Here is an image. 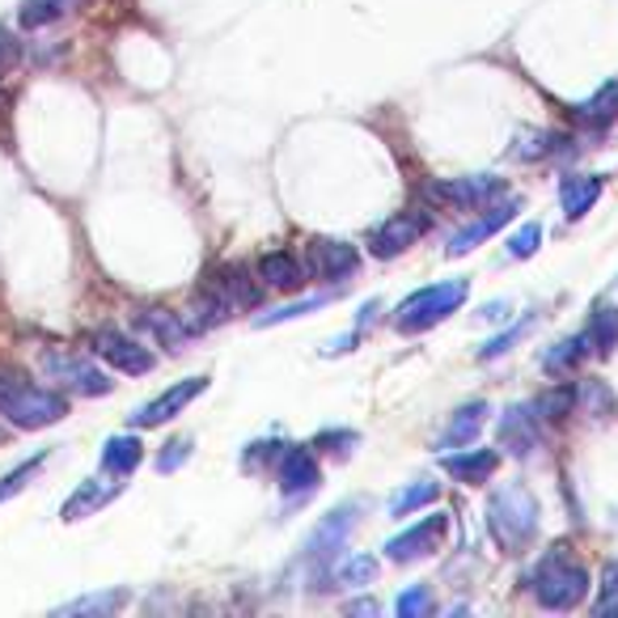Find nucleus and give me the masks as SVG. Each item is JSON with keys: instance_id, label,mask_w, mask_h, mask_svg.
Returning <instances> with one entry per match:
<instances>
[{"instance_id": "obj_39", "label": "nucleus", "mask_w": 618, "mask_h": 618, "mask_svg": "<svg viewBox=\"0 0 618 618\" xmlns=\"http://www.w3.org/2000/svg\"><path fill=\"white\" fill-rule=\"evenodd\" d=\"M18 56H22V51H18V43H13V35H9V30H0V77L18 65Z\"/></svg>"}, {"instance_id": "obj_28", "label": "nucleus", "mask_w": 618, "mask_h": 618, "mask_svg": "<svg viewBox=\"0 0 618 618\" xmlns=\"http://www.w3.org/2000/svg\"><path fill=\"white\" fill-rule=\"evenodd\" d=\"M124 606H128V594H124V589H110V594H89V597L68 601L60 615H115V610H124Z\"/></svg>"}, {"instance_id": "obj_31", "label": "nucleus", "mask_w": 618, "mask_h": 618, "mask_svg": "<svg viewBox=\"0 0 618 618\" xmlns=\"http://www.w3.org/2000/svg\"><path fill=\"white\" fill-rule=\"evenodd\" d=\"M43 462H47V453H35L30 462H22L18 470H9V474L0 479V504H4V500H13V496H18V491H22L26 483L39 474V467H43Z\"/></svg>"}, {"instance_id": "obj_32", "label": "nucleus", "mask_w": 618, "mask_h": 618, "mask_svg": "<svg viewBox=\"0 0 618 618\" xmlns=\"http://www.w3.org/2000/svg\"><path fill=\"white\" fill-rule=\"evenodd\" d=\"M530 326H533V318H521L517 326H509L504 335H496L491 343H483V347H479V361H496V356H504L512 343H521V335H530Z\"/></svg>"}, {"instance_id": "obj_12", "label": "nucleus", "mask_w": 618, "mask_h": 618, "mask_svg": "<svg viewBox=\"0 0 618 618\" xmlns=\"http://www.w3.org/2000/svg\"><path fill=\"white\" fill-rule=\"evenodd\" d=\"M305 267H310V276H318V279H326V284H335V279L356 276V267H361V255H356V246H347V242H331V237H318V242L310 246V258H305Z\"/></svg>"}, {"instance_id": "obj_8", "label": "nucleus", "mask_w": 618, "mask_h": 618, "mask_svg": "<svg viewBox=\"0 0 618 618\" xmlns=\"http://www.w3.org/2000/svg\"><path fill=\"white\" fill-rule=\"evenodd\" d=\"M432 199H441V204H453V208H483L491 199H500L504 195V178H496V174H470V178H441V183H432L428 187Z\"/></svg>"}, {"instance_id": "obj_35", "label": "nucleus", "mask_w": 618, "mask_h": 618, "mask_svg": "<svg viewBox=\"0 0 618 618\" xmlns=\"http://www.w3.org/2000/svg\"><path fill=\"white\" fill-rule=\"evenodd\" d=\"M432 610V594H428L424 585H415V589H406L403 597H399V615L403 618H420Z\"/></svg>"}, {"instance_id": "obj_3", "label": "nucleus", "mask_w": 618, "mask_h": 618, "mask_svg": "<svg viewBox=\"0 0 618 618\" xmlns=\"http://www.w3.org/2000/svg\"><path fill=\"white\" fill-rule=\"evenodd\" d=\"M488 530L500 542V551L521 555L538 533V500L521 483L491 491L488 500Z\"/></svg>"}, {"instance_id": "obj_18", "label": "nucleus", "mask_w": 618, "mask_h": 618, "mask_svg": "<svg viewBox=\"0 0 618 618\" xmlns=\"http://www.w3.org/2000/svg\"><path fill=\"white\" fill-rule=\"evenodd\" d=\"M258 276L267 288H276V293H297L305 276H310V267L297 263V258L288 255V251H272V255L258 258Z\"/></svg>"}, {"instance_id": "obj_34", "label": "nucleus", "mask_w": 618, "mask_h": 618, "mask_svg": "<svg viewBox=\"0 0 618 618\" xmlns=\"http://www.w3.org/2000/svg\"><path fill=\"white\" fill-rule=\"evenodd\" d=\"M538 246H542V225H533L530 220V225H521V229L509 237V258H530Z\"/></svg>"}, {"instance_id": "obj_13", "label": "nucleus", "mask_w": 618, "mask_h": 618, "mask_svg": "<svg viewBox=\"0 0 618 618\" xmlns=\"http://www.w3.org/2000/svg\"><path fill=\"white\" fill-rule=\"evenodd\" d=\"M517 208H521V204H517V199H504V204H496V208H488V213H483V216H474V220H470V225H462V229H458V234L449 237L445 255H449V258L470 255V251H474V246H479V242H488L491 234H500V229H504V225H509L512 216H517Z\"/></svg>"}, {"instance_id": "obj_26", "label": "nucleus", "mask_w": 618, "mask_h": 618, "mask_svg": "<svg viewBox=\"0 0 618 618\" xmlns=\"http://www.w3.org/2000/svg\"><path fill=\"white\" fill-rule=\"evenodd\" d=\"M81 4H89V0H26L22 4V26L26 30H39V26L60 22L65 13L81 9Z\"/></svg>"}, {"instance_id": "obj_21", "label": "nucleus", "mask_w": 618, "mask_h": 618, "mask_svg": "<svg viewBox=\"0 0 618 618\" xmlns=\"http://www.w3.org/2000/svg\"><path fill=\"white\" fill-rule=\"evenodd\" d=\"M483 420H488V403H467L453 420H449V428L441 432V441L436 445L441 449H462L470 445L474 436H479V428H483Z\"/></svg>"}, {"instance_id": "obj_36", "label": "nucleus", "mask_w": 618, "mask_h": 618, "mask_svg": "<svg viewBox=\"0 0 618 618\" xmlns=\"http://www.w3.org/2000/svg\"><path fill=\"white\" fill-rule=\"evenodd\" d=\"M187 453H192V441H187V436H178V441H170V445L161 449V458H157V470H161V474H174V470L187 462Z\"/></svg>"}, {"instance_id": "obj_25", "label": "nucleus", "mask_w": 618, "mask_h": 618, "mask_svg": "<svg viewBox=\"0 0 618 618\" xmlns=\"http://www.w3.org/2000/svg\"><path fill=\"white\" fill-rule=\"evenodd\" d=\"M589 335H572V340H559L555 347H547L542 352V369L547 373H568V369H576V364L589 356Z\"/></svg>"}, {"instance_id": "obj_11", "label": "nucleus", "mask_w": 618, "mask_h": 618, "mask_svg": "<svg viewBox=\"0 0 618 618\" xmlns=\"http://www.w3.org/2000/svg\"><path fill=\"white\" fill-rule=\"evenodd\" d=\"M424 234H428V216L399 213V216H390L385 225L373 229V237H369V251H373L377 258H394V255H403V251H411V246H415Z\"/></svg>"}, {"instance_id": "obj_41", "label": "nucleus", "mask_w": 618, "mask_h": 618, "mask_svg": "<svg viewBox=\"0 0 618 618\" xmlns=\"http://www.w3.org/2000/svg\"><path fill=\"white\" fill-rule=\"evenodd\" d=\"M504 314H509V305H504V301H491V305H483V314H479V318L500 322V318H504Z\"/></svg>"}, {"instance_id": "obj_15", "label": "nucleus", "mask_w": 618, "mask_h": 618, "mask_svg": "<svg viewBox=\"0 0 618 618\" xmlns=\"http://www.w3.org/2000/svg\"><path fill=\"white\" fill-rule=\"evenodd\" d=\"M500 445L509 449L512 458H530L538 449V411L533 406H509L500 415Z\"/></svg>"}, {"instance_id": "obj_7", "label": "nucleus", "mask_w": 618, "mask_h": 618, "mask_svg": "<svg viewBox=\"0 0 618 618\" xmlns=\"http://www.w3.org/2000/svg\"><path fill=\"white\" fill-rule=\"evenodd\" d=\"M276 483H279V491H284V504H288V509L305 504V500L322 488V467H318V458H314V449L284 445V453L276 458Z\"/></svg>"}, {"instance_id": "obj_17", "label": "nucleus", "mask_w": 618, "mask_h": 618, "mask_svg": "<svg viewBox=\"0 0 618 618\" xmlns=\"http://www.w3.org/2000/svg\"><path fill=\"white\" fill-rule=\"evenodd\" d=\"M445 474H453L458 483H488L491 474H496V467H500V453L496 449H462V453H449L445 462Z\"/></svg>"}, {"instance_id": "obj_1", "label": "nucleus", "mask_w": 618, "mask_h": 618, "mask_svg": "<svg viewBox=\"0 0 618 618\" xmlns=\"http://www.w3.org/2000/svg\"><path fill=\"white\" fill-rule=\"evenodd\" d=\"M0 415L13 428L39 432V428H51L65 420L68 399L56 394V390H47V385H35L22 369L0 364Z\"/></svg>"}, {"instance_id": "obj_19", "label": "nucleus", "mask_w": 618, "mask_h": 618, "mask_svg": "<svg viewBox=\"0 0 618 618\" xmlns=\"http://www.w3.org/2000/svg\"><path fill=\"white\" fill-rule=\"evenodd\" d=\"M115 496H119V483H107V479H86V483H81V488L65 500L60 517H65V521H86V517H94L98 509H107Z\"/></svg>"}, {"instance_id": "obj_23", "label": "nucleus", "mask_w": 618, "mask_h": 618, "mask_svg": "<svg viewBox=\"0 0 618 618\" xmlns=\"http://www.w3.org/2000/svg\"><path fill=\"white\" fill-rule=\"evenodd\" d=\"M145 462V445L136 436H110L102 449V470L107 474H131V470Z\"/></svg>"}, {"instance_id": "obj_37", "label": "nucleus", "mask_w": 618, "mask_h": 618, "mask_svg": "<svg viewBox=\"0 0 618 618\" xmlns=\"http://www.w3.org/2000/svg\"><path fill=\"white\" fill-rule=\"evenodd\" d=\"M597 610L601 615L618 610V563H606V572H601V601H597Z\"/></svg>"}, {"instance_id": "obj_29", "label": "nucleus", "mask_w": 618, "mask_h": 618, "mask_svg": "<svg viewBox=\"0 0 618 618\" xmlns=\"http://www.w3.org/2000/svg\"><path fill=\"white\" fill-rule=\"evenodd\" d=\"M576 403H580V399H576V385H559V390H547V394L533 403V411H538V420L555 424V420H568Z\"/></svg>"}, {"instance_id": "obj_22", "label": "nucleus", "mask_w": 618, "mask_h": 618, "mask_svg": "<svg viewBox=\"0 0 618 618\" xmlns=\"http://www.w3.org/2000/svg\"><path fill=\"white\" fill-rule=\"evenodd\" d=\"M140 322H145V326H149L153 335L166 343V347H174V352H183V347L192 343V335H195L187 322L178 318V314H166V310H145V314H140Z\"/></svg>"}, {"instance_id": "obj_30", "label": "nucleus", "mask_w": 618, "mask_h": 618, "mask_svg": "<svg viewBox=\"0 0 618 618\" xmlns=\"http://www.w3.org/2000/svg\"><path fill=\"white\" fill-rule=\"evenodd\" d=\"M436 496H441V488H436V483H428V479H420V483H411V488H403L394 500H390V517H411L415 509L432 504Z\"/></svg>"}, {"instance_id": "obj_2", "label": "nucleus", "mask_w": 618, "mask_h": 618, "mask_svg": "<svg viewBox=\"0 0 618 618\" xmlns=\"http://www.w3.org/2000/svg\"><path fill=\"white\" fill-rule=\"evenodd\" d=\"M589 585H594L589 568L580 559H572L568 547H555L551 555H542V563L533 568L530 580V589L542 610H572V606H580L589 597Z\"/></svg>"}, {"instance_id": "obj_10", "label": "nucleus", "mask_w": 618, "mask_h": 618, "mask_svg": "<svg viewBox=\"0 0 618 618\" xmlns=\"http://www.w3.org/2000/svg\"><path fill=\"white\" fill-rule=\"evenodd\" d=\"M94 352H98L107 364H115L119 373H131V377H140V373H149L153 369L149 347H140V343L128 340V335H124V331H115V326L94 331Z\"/></svg>"}, {"instance_id": "obj_4", "label": "nucleus", "mask_w": 618, "mask_h": 618, "mask_svg": "<svg viewBox=\"0 0 618 618\" xmlns=\"http://www.w3.org/2000/svg\"><path fill=\"white\" fill-rule=\"evenodd\" d=\"M470 284L467 279H445V284H428L420 293H411V297L399 305V335H420V331H432L436 322H445L449 314H458L462 310V301H467Z\"/></svg>"}, {"instance_id": "obj_33", "label": "nucleus", "mask_w": 618, "mask_h": 618, "mask_svg": "<svg viewBox=\"0 0 618 618\" xmlns=\"http://www.w3.org/2000/svg\"><path fill=\"white\" fill-rule=\"evenodd\" d=\"M377 576V559H369V555H356V559H347L335 568V580L340 585H369Z\"/></svg>"}, {"instance_id": "obj_24", "label": "nucleus", "mask_w": 618, "mask_h": 618, "mask_svg": "<svg viewBox=\"0 0 618 618\" xmlns=\"http://www.w3.org/2000/svg\"><path fill=\"white\" fill-rule=\"evenodd\" d=\"M576 119L589 124V128H606L610 119H618V81H606L589 102H580V107H576Z\"/></svg>"}, {"instance_id": "obj_14", "label": "nucleus", "mask_w": 618, "mask_h": 618, "mask_svg": "<svg viewBox=\"0 0 618 618\" xmlns=\"http://www.w3.org/2000/svg\"><path fill=\"white\" fill-rule=\"evenodd\" d=\"M208 390V377H183L178 385H170L166 394H157L153 403H145L136 415H131V424L136 428H157V424H166V420H174L183 406L192 403L195 394H204Z\"/></svg>"}, {"instance_id": "obj_5", "label": "nucleus", "mask_w": 618, "mask_h": 618, "mask_svg": "<svg viewBox=\"0 0 618 618\" xmlns=\"http://www.w3.org/2000/svg\"><path fill=\"white\" fill-rule=\"evenodd\" d=\"M43 369L51 382H60L72 394H86V399H98V394H110L115 382L98 369L94 361L77 356V352H65V347H47L43 352Z\"/></svg>"}, {"instance_id": "obj_20", "label": "nucleus", "mask_w": 618, "mask_h": 618, "mask_svg": "<svg viewBox=\"0 0 618 618\" xmlns=\"http://www.w3.org/2000/svg\"><path fill=\"white\" fill-rule=\"evenodd\" d=\"M597 199H601V178H597V174H568V178L559 183V204H563V216H568V220H580Z\"/></svg>"}, {"instance_id": "obj_27", "label": "nucleus", "mask_w": 618, "mask_h": 618, "mask_svg": "<svg viewBox=\"0 0 618 618\" xmlns=\"http://www.w3.org/2000/svg\"><path fill=\"white\" fill-rule=\"evenodd\" d=\"M589 343H594L597 356H610L618 347V310L615 305H597V314L589 318Z\"/></svg>"}, {"instance_id": "obj_38", "label": "nucleus", "mask_w": 618, "mask_h": 618, "mask_svg": "<svg viewBox=\"0 0 618 618\" xmlns=\"http://www.w3.org/2000/svg\"><path fill=\"white\" fill-rule=\"evenodd\" d=\"M318 305H326V297H310V301H301V305L276 310V314H263V318H255V326H276V322H288V318H297V314H310V310H318Z\"/></svg>"}, {"instance_id": "obj_9", "label": "nucleus", "mask_w": 618, "mask_h": 618, "mask_svg": "<svg viewBox=\"0 0 618 618\" xmlns=\"http://www.w3.org/2000/svg\"><path fill=\"white\" fill-rule=\"evenodd\" d=\"M449 530V517L445 512H432L424 521H415V526H406L403 533H394L390 542H385V555L394 559V563H411V559H424L441 547V538Z\"/></svg>"}, {"instance_id": "obj_6", "label": "nucleus", "mask_w": 618, "mask_h": 618, "mask_svg": "<svg viewBox=\"0 0 618 618\" xmlns=\"http://www.w3.org/2000/svg\"><path fill=\"white\" fill-rule=\"evenodd\" d=\"M356 512H361V504L356 500H347V504H340L335 512H326L318 526H314V533L305 538V563L310 568H335V555L343 551V542H347V533L356 530Z\"/></svg>"}, {"instance_id": "obj_40", "label": "nucleus", "mask_w": 618, "mask_h": 618, "mask_svg": "<svg viewBox=\"0 0 618 618\" xmlns=\"http://www.w3.org/2000/svg\"><path fill=\"white\" fill-rule=\"evenodd\" d=\"M314 445H356V432H322Z\"/></svg>"}, {"instance_id": "obj_16", "label": "nucleus", "mask_w": 618, "mask_h": 618, "mask_svg": "<svg viewBox=\"0 0 618 618\" xmlns=\"http://www.w3.org/2000/svg\"><path fill=\"white\" fill-rule=\"evenodd\" d=\"M208 284H213L216 293L229 301L234 310H255L258 301H263V288H267V284H263V276L251 279V272H246L242 263H229V267H220V272H216Z\"/></svg>"}]
</instances>
